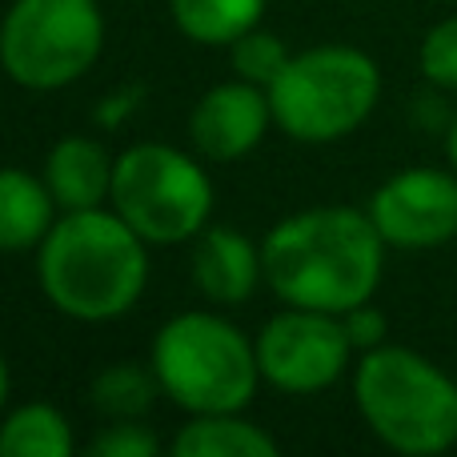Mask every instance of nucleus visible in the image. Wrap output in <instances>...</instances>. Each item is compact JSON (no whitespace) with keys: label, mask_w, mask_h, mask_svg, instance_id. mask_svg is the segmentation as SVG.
<instances>
[{"label":"nucleus","mask_w":457,"mask_h":457,"mask_svg":"<svg viewBox=\"0 0 457 457\" xmlns=\"http://www.w3.org/2000/svg\"><path fill=\"white\" fill-rule=\"evenodd\" d=\"M161 445L149 429L141 426H109L101 437L93 442L96 457H153Z\"/></svg>","instance_id":"obj_20"},{"label":"nucleus","mask_w":457,"mask_h":457,"mask_svg":"<svg viewBox=\"0 0 457 457\" xmlns=\"http://www.w3.org/2000/svg\"><path fill=\"white\" fill-rule=\"evenodd\" d=\"M45 185L56 205L69 209V213L96 209L112 193V161L88 137H69L48 153Z\"/></svg>","instance_id":"obj_12"},{"label":"nucleus","mask_w":457,"mask_h":457,"mask_svg":"<svg viewBox=\"0 0 457 457\" xmlns=\"http://www.w3.org/2000/svg\"><path fill=\"white\" fill-rule=\"evenodd\" d=\"M69 421L53 405H24L0 429V457H69Z\"/></svg>","instance_id":"obj_16"},{"label":"nucleus","mask_w":457,"mask_h":457,"mask_svg":"<svg viewBox=\"0 0 457 457\" xmlns=\"http://www.w3.org/2000/svg\"><path fill=\"white\" fill-rule=\"evenodd\" d=\"M261 269L265 265H261L257 249L237 228H209L193 253V277H197L201 293L221 305H241L257 285Z\"/></svg>","instance_id":"obj_11"},{"label":"nucleus","mask_w":457,"mask_h":457,"mask_svg":"<svg viewBox=\"0 0 457 457\" xmlns=\"http://www.w3.org/2000/svg\"><path fill=\"white\" fill-rule=\"evenodd\" d=\"M109 197L145 241L173 245L205 228L213 185L185 153L169 145H137L112 165Z\"/></svg>","instance_id":"obj_7"},{"label":"nucleus","mask_w":457,"mask_h":457,"mask_svg":"<svg viewBox=\"0 0 457 457\" xmlns=\"http://www.w3.org/2000/svg\"><path fill=\"white\" fill-rule=\"evenodd\" d=\"M265 0H173V16L197 45H233L261 21Z\"/></svg>","instance_id":"obj_15"},{"label":"nucleus","mask_w":457,"mask_h":457,"mask_svg":"<svg viewBox=\"0 0 457 457\" xmlns=\"http://www.w3.org/2000/svg\"><path fill=\"white\" fill-rule=\"evenodd\" d=\"M370 217L394 249H437L457 237V173L405 169L370 201Z\"/></svg>","instance_id":"obj_9"},{"label":"nucleus","mask_w":457,"mask_h":457,"mask_svg":"<svg viewBox=\"0 0 457 457\" xmlns=\"http://www.w3.org/2000/svg\"><path fill=\"white\" fill-rule=\"evenodd\" d=\"M353 394L365 426L389 450L429 457L457 445V381L418 349H365Z\"/></svg>","instance_id":"obj_3"},{"label":"nucleus","mask_w":457,"mask_h":457,"mask_svg":"<svg viewBox=\"0 0 457 457\" xmlns=\"http://www.w3.org/2000/svg\"><path fill=\"white\" fill-rule=\"evenodd\" d=\"M285 61H289L285 45L277 37H269V32H245L241 40H233V64L253 85H273L277 72L285 69Z\"/></svg>","instance_id":"obj_19"},{"label":"nucleus","mask_w":457,"mask_h":457,"mask_svg":"<svg viewBox=\"0 0 457 457\" xmlns=\"http://www.w3.org/2000/svg\"><path fill=\"white\" fill-rule=\"evenodd\" d=\"M153 373L193 413H237L257 389V349L213 313H181L157 333Z\"/></svg>","instance_id":"obj_5"},{"label":"nucleus","mask_w":457,"mask_h":457,"mask_svg":"<svg viewBox=\"0 0 457 457\" xmlns=\"http://www.w3.org/2000/svg\"><path fill=\"white\" fill-rule=\"evenodd\" d=\"M145 277V237L120 213L77 209L48 228L40 249V285L48 301L80 321H109L133 309Z\"/></svg>","instance_id":"obj_2"},{"label":"nucleus","mask_w":457,"mask_h":457,"mask_svg":"<svg viewBox=\"0 0 457 457\" xmlns=\"http://www.w3.org/2000/svg\"><path fill=\"white\" fill-rule=\"evenodd\" d=\"M4 394H8V370H4V357H0V405H4Z\"/></svg>","instance_id":"obj_23"},{"label":"nucleus","mask_w":457,"mask_h":457,"mask_svg":"<svg viewBox=\"0 0 457 457\" xmlns=\"http://www.w3.org/2000/svg\"><path fill=\"white\" fill-rule=\"evenodd\" d=\"M345 333L357 349H378L381 337H386V317H381V309H373L370 301H365V305L345 313Z\"/></svg>","instance_id":"obj_21"},{"label":"nucleus","mask_w":457,"mask_h":457,"mask_svg":"<svg viewBox=\"0 0 457 457\" xmlns=\"http://www.w3.org/2000/svg\"><path fill=\"white\" fill-rule=\"evenodd\" d=\"M177 457H273L277 442L233 413H201L173 437Z\"/></svg>","instance_id":"obj_14"},{"label":"nucleus","mask_w":457,"mask_h":457,"mask_svg":"<svg viewBox=\"0 0 457 457\" xmlns=\"http://www.w3.org/2000/svg\"><path fill=\"white\" fill-rule=\"evenodd\" d=\"M269 112H273V104L253 88V80L217 85L213 93L201 96L197 112H193V141L213 161L245 157L265 137Z\"/></svg>","instance_id":"obj_10"},{"label":"nucleus","mask_w":457,"mask_h":457,"mask_svg":"<svg viewBox=\"0 0 457 457\" xmlns=\"http://www.w3.org/2000/svg\"><path fill=\"white\" fill-rule=\"evenodd\" d=\"M93 402L109 418H141L153 405V378L137 365H117V370L96 378Z\"/></svg>","instance_id":"obj_17"},{"label":"nucleus","mask_w":457,"mask_h":457,"mask_svg":"<svg viewBox=\"0 0 457 457\" xmlns=\"http://www.w3.org/2000/svg\"><path fill=\"white\" fill-rule=\"evenodd\" d=\"M261 265L273 293L293 309L349 313L378 293L386 269V237L378 233L370 213L309 209L265 237Z\"/></svg>","instance_id":"obj_1"},{"label":"nucleus","mask_w":457,"mask_h":457,"mask_svg":"<svg viewBox=\"0 0 457 457\" xmlns=\"http://www.w3.org/2000/svg\"><path fill=\"white\" fill-rule=\"evenodd\" d=\"M101 40L93 0H16L0 29V64L24 88H61L88 72Z\"/></svg>","instance_id":"obj_6"},{"label":"nucleus","mask_w":457,"mask_h":457,"mask_svg":"<svg viewBox=\"0 0 457 457\" xmlns=\"http://www.w3.org/2000/svg\"><path fill=\"white\" fill-rule=\"evenodd\" d=\"M53 193L21 169H0V249H29L53 228Z\"/></svg>","instance_id":"obj_13"},{"label":"nucleus","mask_w":457,"mask_h":457,"mask_svg":"<svg viewBox=\"0 0 457 457\" xmlns=\"http://www.w3.org/2000/svg\"><path fill=\"white\" fill-rule=\"evenodd\" d=\"M445 157H450V169L457 173V112H453L450 129H445Z\"/></svg>","instance_id":"obj_22"},{"label":"nucleus","mask_w":457,"mask_h":457,"mask_svg":"<svg viewBox=\"0 0 457 457\" xmlns=\"http://www.w3.org/2000/svg\"><path fill=\"white\" fill-rule=\"evenodd\" d=\"M418 61H421V77L429 85L457 93V16H445L426 32Z\"/></svg>","instance_id":"obj_18"},{"label":"nucleus","mask_w":457,"mask_h":457,"mask_svg":"<svg viewBox=\"0 0 457 457\" xmlns=\"http://www.w3.org/2000/svg\"><path fill=\"white\" fill-rule=\"evenodd\" d=\"M381 96V72L373 56L349 45L309 48L289 56L269 85L277 125L309 145H325L353 133Z\"/></svg>","instance_id":"obj_4"},{"label":"nucleus","mask_w":457,"mask_h":457,"mask_svg":"<svg viewBox=\"0 0 457 457\" xmlns=\"http://www.w3.org/2000/svg\"><path fill=\"white\" fill-rule=\"evenodd\" d=\"M333 317L337 313H321V309H293L273 317L257 341L261 373L289 394H313L333 386L353 349L345 321Z\"/></svg>","instance_id":"obj_8"}]
</instances>
